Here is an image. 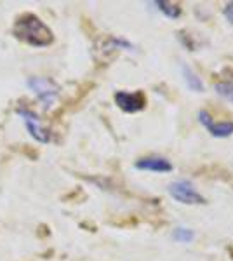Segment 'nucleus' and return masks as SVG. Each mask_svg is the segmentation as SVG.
<instances>
[{"instance_id": "f257e3e1", "label": "nucleus", "mask_w": 233, "mask_h": 261, "mask_svg": "<svg viewBox=\"0 0 233 261\" xmlns=\"http://www.w3.org/2000/svg\"><path fill=\"white\" fill-rule=\"evenodd\" d=\"M12 30L19 40L27 42L33 47H47L54 40V35L47 28V24L42 23L40 18H37L35 14L19 16Z\"/></svg>"}, {"instance_id": "f03ea898", "label": "nucleus", "mask_w": 233, "mask_h": 261, "mask_svg": "<svg viewBox=\"0 0 233 261\" xmlns=\"http://www.w3.org/2000/svg\"><path fill=\"white\" fill-rule=\"evenodd\" d=\"M169 195L179 204L186 205H197V204H205V199L193 188V185L186 179H177L174 183L169 185Z\"/></svg>"}, {"instance_id": "7ed1b4c3", "label": "nucleus", "mask_w": 233, "mask_h": 261, "mask_svg": "<svg viewBox=\"0 0 233 261\" xmlns=\"http://www.w3.org/2000/svg\"><path fill=\"white\" fill-rule=\"evenodd\" d=\"M28 87L42 99V103L45 105V108H49L50 105H53L54 101H56V98H58L59 87L53 81H50V79H45V77H32L28 81Z\"/></svg>"}, {"instance_id": "20e7f679", "label": "nucleus", "mask_w": 233, "mask_h": 261, "mask_svg": "<svg viewBox=\"0 0 233 261\" xmlns=\"http://www.w3.org/2000/svg\"><path fill=\"white\" fill-rule=\"evenodd\" d=\"M18 115L21 117V119H23L24 125H27L28 133L32 134L33 140L39 141V143H49L50 141V130L47 127H44L42 120L35 115V113L30 112V110H23V108H19Z\"/></svg>"}, {"instance_id": "39448f33", "label": "nucleus", "mask_w": 233, "mask_h": 261, "mask_svg": "<svg viewBox=\"0 0 233 261\" xmlns=\"http://www.w3.org/2000/svg\"><path fill=\"white\" fill-rule=\"evenodd\" d=\"M115 103L120 110H124L127 113H136L146 107V98L143 92L118 91V92H115Z\"/></svg>"}, {"instance_id": "423d86ee", "label": "nucleus", "mask_w": 233, "mask_h": 261, "mask_svg": "<svg viewBox=\"0 0 233 261\" xmlns=\"http://www.w3.org/2000/svg\"><path fill=\"white\" fill-rule=\"evenodd\" d=\"M198 122H200L204 127L209 129V133L214 138H228L233 134V122H214L209 112L202 110L198 112Z\"/></svg>"}, {"instance_id": "0eeeda50", "label": "nucleus", "mask_w": 233, "mask_h": 261, "mask_svg": "<svg viewBox=\"0 0 233 261\" xmlns=\"http://www.w3.org/2000/svg\"><path fill=\"white\" fill-rule=\"evenodd\" d=\"M134 166H136V169L139 171H151V172H171L172 171V164L164 157L139 159Z\"/></svg>"}, {"instance_id": "6e6552de", "label": "nucleus", "mask_w": 233, "mask_h": 261, "mask_svg": "<svg viewBox=\"0 0 233 261\" xmlns=\"http://www.w3.org/2000/svg\"><path fill=\"white\" fill-rule=\"evenodd\" d=\"M181 71H183V79H185V82H186V86H188L190 91H193V92H202V91H204V84H202L200 77H198V75L195 73L190 66L183 65V66H181Z\"/></svg>"}, {"instance_id": "1a4fd4ad", "label": "nucleus", "mask_w": 233, "mask_h": 261, "mask_svg": "<svg viewBox=\"0 0 233 261\" xmlns=\"http://www.w3.org/2000/svg\"><path fill=\"white\" fill-rule=\"evenodd\" d=\"M214 89L219 96H221V98L233 103V77H228V79H223V81L216 82Z\"/></svg>"}, {"instance_id": "9d476101", "label": "nucleus", "mask_w": 233, "mask_h": 261, "mask_svg": "<svg viewBox=\"0 0 233 261\" xmlns=\"http://www.w3.org/2000/svg\"><path fill=\"white\" fill-rule=\"evenodd\" d=\"M155 6L159 7V11H162L169 19H176V18H179V14H181L179 4L165 2V0H159V2H155Z\"/></svg>"}, {"instance_id": "9b49d317", "label": "nucleus", "mask_w": 233, "mask_h": 261, "mask_svg": "<svg viewBox=\"0 0 233 261\" xmlns=\"http://www.w3.org/2000/svg\"><path fill=\"white\" fill-rule=\"evenodd\" d=\"M176 242H181V244H190L195 239V233L193 230H188V228H176L174 233H172Z\"/></svg>"}, {"instance_id": "f8f14e48", "label": "nucleus", "mask_w": 233, "mask_h": 261, "mask_svg": "<svg viewBox=\"0 0 233 261\" xmlns=\"http://www.w3.org/2000/svg\"><path fill=\"white\" fill-rule=\"evenodd\" d=\"M224 18H226L233 24V2L224 6Z\"/></svg>"}]
</instances>
